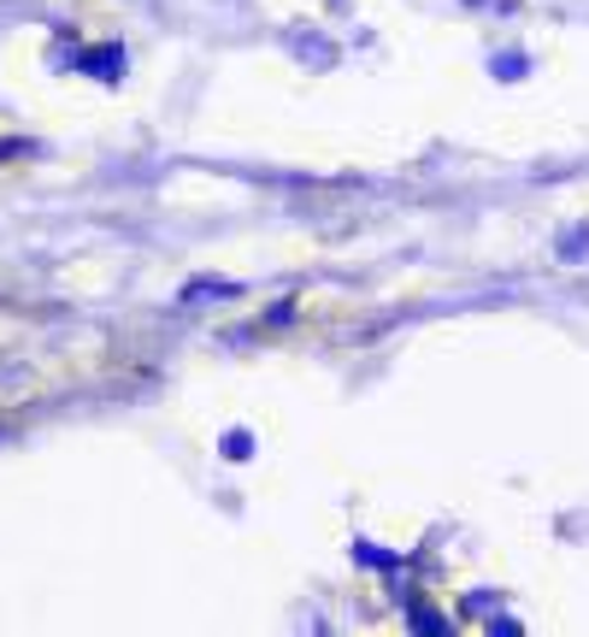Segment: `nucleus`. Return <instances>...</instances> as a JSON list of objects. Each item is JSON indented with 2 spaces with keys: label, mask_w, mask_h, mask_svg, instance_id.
Wrapping results in <instances>:
<instances>
[{
  "label": "nucleus",
  "mask_w": 589,
  "mask_h": 637,
  "mask_svg": "<svg viewBox=\"0 0 589 637\" xmlns=\"http://www.w3.org/2000/svg\"><path fill=\"white\" fill-rule=\"evenodd\" d=\"M354 561L360 566H372V573H384V578H401V555H389V549L384 543H354Z\"/></svg>",
  "instance_id": "f03ea898"
},
{
  "label": "nucleus",
  "mask_w": 589,
  "mask_h": 637,
  "mask_svg": "<svg viewBox=\"0 0 589 637\" xmlns=\"http://www.w3.org/2000/svg\"><path fill=\"white\" fill-rule=\"evenodd\" d=\"M83 65L100 72V83H118V72H125V47H95V54H83Z\"/></svg>",
  "instance_id": "7ed1b4c3"
},
{
  "label": "nucleus",
  "mask_w": 589,
  "mask_h": 637,
  "mask_svg": "<svg viewBox=\"0 0 589 637\" xmlns=\"http://www.w3.org/2000/svg\"><path fill=\"white\" fill-rule=\"evenodd\" d=\"M254 455V432H231L224 437V460H248Z\"/></svg>",
  "instance_id": "39448f33"
},
{
  "label": "nucleus",
  "mask_w": 589,
  "mask_h": 637,
  "mask_svg": "<svg viewBox=\"0 0 589 637\" xmlns=\"http://www.w3.org/2000/svg\"><path fill=\"white\" fill-rule=\"evenodd\" d=\"M578 254H589V225H578V231L560 236V261H578Z\"/></svg>",
  "instance_id": "20e7f679"
},
{
  "label": "nucleus",
  "mask_w": 589,
  "mask_h": 637,
  "mask_svg": "<svg viewBox=\"0 0 589 637\" xmlns=\"http://www.w3.org/2000/svg\"><path fill=\"white\" fill-rule=\"evenodd\" d=\"M490 77L495 83H525L531 77V54H525V47H495V54H490Z\"/></svg>",
  "instance_id": "f257e3e1"
},
{
  "label": "nucleus",
  "mask_w": 589,
  "mask_h": 637,
  "mask_svg": "<svg viewBox=\"0 0 589 637\" xmlns=\"http://www.w3.org/2000/svg\"><path fill=\"white\" fill-rule=\"evenodd\" d=\"M289 319H294V301H277L271 314H266V325H289Z\"/></svg>",
  "instance_id": "423d86ee"
}]
</instances>
